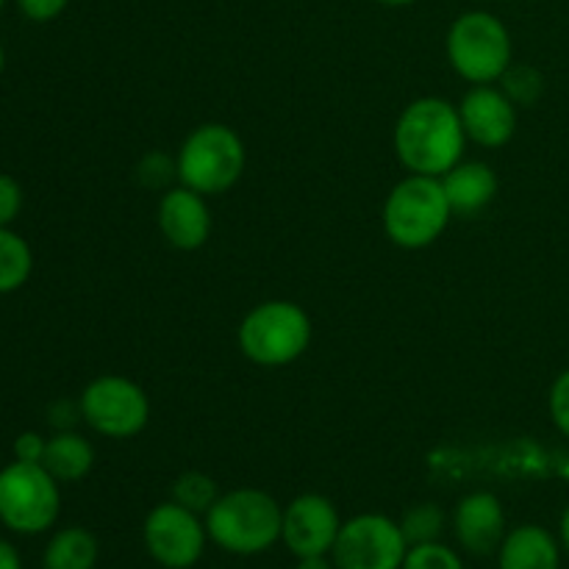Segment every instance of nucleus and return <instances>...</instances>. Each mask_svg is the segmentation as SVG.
<instances>
[{
    "label": "nucleus",
    "instance_id": "nucleus-34",
    "mask_svg": "<svg viewBox=\"0 0 569 569\" xmlns=\"http://www.w3.org/2000/svg\"><path fill=\"white\" fill-rule=\"evenodd\" d=\"M3 6H6V0H0V11H3Z\"/></svg>",
    "mask_w": 569,
    "mask_h": 569
},
{
    "label": "nucleus",
    "instance_id": "nucleus-3",
    "mask_svg": "<svg viewBox=\"0 0 569 569\" xmlns=\"http://www.w3.org/2000/svg\"><path fill=\"white\" fill-rule=\"evenodd\" d=\"M450 217H453V209H450L442 181L411 172L387 194L383 231L398 248L422 250L442 237Z\"/></svg>",
    "mask_w": 569,
    "mask_h": 569
},
{
    "label": "nucleus",
    "instance_id": "nucleus-24",
    "mask_svg": "<svg viewBox=\"0 0 569 569\" xmlns=\"http://www.w3.org/2000/svg\"><path fill=\"white\" fill-rule=\"evenodd\" d=\"M137 178L142 187L148 189H170L172 181L178 178V161L172 156L153 150V153L144 156L137 167Z\"/></svg>",
    "mask_w": 569,
    "mask_h": 569
},
{
    "label": "nucleus",
    "instance_id": "nucleus-25",
    "mask_svg": "<svg viewBox=\"0 0 569 569\" xmlns=\"http://www.w3.org/2000/svg\"><path fill=\"white\" fill-rule=\"evenodd\" d=\"M548 411L553 426L569 439V367L565 372H559V378H556L553 387H550Z\"/></svg>",
    "mask_w": 569,
    "mask_h": 569
},
{
    "label": "nucleus",
    "instance_id": "nucleus-12",
    "mask_svg": "<svg viewBox=\"0 0 569 569\" xmlns=\"http://www.w3.org/2000/svg\"><path fill=\"white\" fill-rule=\"evenodd\" d=\"M459 117L470 142L481 148H503L517 131V106L503 89L478 83L461 98Z\"/></svg>",
    "mask_w": 569,
    "mask_h": 569
},
{
    "label": "nucleus",
    "instance_id": "nucleus-31",
    "mask_svg": "<svg viewBox=\"0 0 569 569\" xmlns=\"http://www.w3.org/2000/svg\"><path fill=\"white\" fill-rule=\"evenodd\" d=\"M559 539H561V548L569 553V506L561 511V520H559Z\"/></svg>",
    "mask_w": 569,
    "mask_h": 569
},
{
    "label": "nucleus",
    "instance_id": "nucleus-10",
    "mask_svg": "<svg viewBox=\"0 0 569 569\" xmlns=\"http://www.w3.org/2000/svg\"><path fill=\"white\" fill-rule=\"evenodd\" d=\"M142 542L150 559L164 569H192L203 559L209 531L206 520L176 500L153 506L142 522Z\"/></svg>",
    "mask_w": 569,
    "mask_h": 569
},
{
    "label": "nucleus",
    "instance_id": "nucleus-30",
    "mask_svg": "<svg viewBox=\"0 0 569 569\" xmlns=\"http://www.w3.org/2000/svg\"><path fill=\"white\" fill-rule=\"evenodd\" d=\"M295 569H337L331 556H309V559H298Z\"/></svg>",
    "mask_w": 569,
    "mask_h": 569
},
{
    "label": "nucleus",
    "instance_id": "nucleus-27",
    "mask_svg": "<svg viewBox=\"0 0 569 569\" xmlns=\"http://www.w3.org/2000/svg\"><path fill=\"white\" fill-rule=\"evenodd\" d=\"M44 448H48V439L37 431H22L20 437L11 445V453L17 461H28V465H42Z\"/></svg>",
    "mask_w": 569,
    "mask_h": 569
},
{
    "label": "nucleus",
    "instance_id": "nucleus-20",
    "mask_svg": "<svg viewBox=\"0 0 569 569\" xmlns=\"http://www.w3.org/2000/svg\"><path fill=\"white\" fill-rule=\"evenodd\" d=\"M220 487H217V481L211 476H206V472L200 470H189L183 472V476H178L176 481H172V498L178 506H183V509L194 511V515L206 517L209 515L211 506L220 500Z\"/></svg>",
    "mask_w": 569,
    "mask_h": 569
},
{
    "label": "nucleus",
    "instance_id": "nucleus-15",
    "mask_svg": "<svg viewBox=\"0 0 569 569\" xmlns=\"http://www.w3.org/2000/svg\"><path fill=\"white\" fill-rule=\"evenodd\" d=\"M561 539L537 522L511 528L498 548V569H561Z\"/></svg>",
    "mask_w": 569,
    "mask_h": 569
},
{
    "label": "nucleus",
    "instance_id": "nucleus-9",
    "mask_svg": "<svg viewBox=\"0 0 569 569\" xmlns=\"http://www.w3.org/2000/svg\"><path fill=\"white\" fill-rule=\"evenodd\" d=\"M409 553L400 522L387 515H356L342 522L331 561L337 569H400Z\"/></svg>",
    "mask_w": 569,
    "mask_h": 569
},
{
    "label": "nucleus",
    "instance_id": "nucleus-1",
    "mask_svg": "<svg viewBox=\"0 0 569 569\" xmlns=\"http://www.w3.org/2000/svg\"><path fill=\"white\" fill-rule=\"evenodd\" d=\"M467 133L459 106L445 98H420L403 109L395 126V153L415 176L442 178L465 156Z\"/></svg>",
    "mask_w": 569,
    "mask_h": 569
},
{
    "label": "nucleus",
    "instance_id": "nucleus-14",
    "mask_svg": "<svg viewBox=\"0 0 569 569\" xmlns=\"http://www.w3.org/2000/svg\"><path fill=\"white\" fill-rule=\"evenodd\" d=\"M159 231L176 250H198L211 237V211L203 194L189 187H170L159 200Z\"/></svg>",
    "mask_w": 569,
    "mask_h": 569
},
{
    "label": "nucleus",
    "instance_id": "nucleus-13",
    "mask_svg": "<svg viewBox=\"0 0 569 569\" xmlns=\"http://www.w3.org/2000/svg\"><path fill=\"white\" fill-rule=\"evenodd\" d=\"M453 537L465 553L492 556L509 533L506 509L492 492H470L453 509Z\"/></svg>",
    "mask_w": 569,
    "mask_h": 569
},
{
    "label": "nucleus",
    "instance_id": "nucleus-33",
    "mask_svg": "<svg viewBox=\"0 0 569 569\" xmlns=\"http://www.w3.org/2000/svg\"><path fill=\"white\" fill-rule=\"evenodd\" d=\"M3 70H6V50L3 44H0V76H3Z\"/></svg>",
    "mask_w": 569,
    "mask_h": 569
},
{
    "label": "nucleus",
    "instance_id": "nucleus-22",
    "mask_svg": "<svg viewBox=\"0 0 569 569\" xmlns=\"http://www.w3.org/2000/svg\"><path fill=\"white\" fill-rule=\"evenodd\" d=\"M503 83V92L509 94L511 103L515 106H533L545 92V76L537 70V67H528V64H515L511 61L509 70L503 72L500 78Z\"/></svg>",
    "mask_w": 569,
    "mask_h": 569
},
{
    "label": "nucleus",
    "instance_id": "nucleus-26",
    "mask_svg": "<svg viewBox=\"0 0 569 569\" xmlns=\"http://www.w3.org/2000/svg\"><path fill=\"white\" fill-rule=\"evenodd\" d=\"M22 211V187L9 176L0 172V226H11Z\"/></svg>",
    "mask_w": 569,
    "mask_h": 569
},
{
    "label": "nucleus",
    "instance_id": "nucleus-21",
    "mask_svg": "<svg viewBox=\"0 0 569 569\" xmlns=\"http://www.w3.org/2000/svg\"><path fill=\"white\" fill-rule=\"evenodd\" d=\"M445 526H448V515L437 503H417L400 517V531H403L409 548H415V545L442 542Z\"/></svg>",
    "mask_w": 569,
    "mask_h": 569
},
{
    "label": "nucleus",
    "instance_id": "nucleus-5",
    "mask_svg": "<svg viewBox=\"0 0 569 569\" xmlns=\"http://www.w3.org/2000/svg\"><path fill=\"white\" fill-rule=\"evenodd\" d=\"M239 350L259 367H287L309 350L311 320L292 300H264L244 315Z\"/></svg>",
    "mask_w": 569,
    "mask_h": 569
},
{
    "label": "nucleus",
    "instance_id": "nucleus-23",
    "mask_svg": "<svg viewBox=\"0 0 569 569\" xmlns=\"http://www.w3.org/2000/svg\"><path fill=\"white\" fill-rule=\"evenodd\" d=\"M400 569H467L459 550H453L445 542L415 545L406 553V561Z\"/></svg>",
    "mask_w": 569,
    "mask_h": 569
},
{
    "label": "nucleus",
    "instance_id": "nucleus-6",
    "mask_svg": "<svg viewBox=\"0 0 569 569\" xmlns=\"http://www.w3.org/2000/svg\"><path fill=\"white\" fill-rule=\"evenodd\" d=\"M445 50L456 76L472 87L500 81L515 56L509 28L489 11H465L456 17L445 39Z\"/></svg>",
    "mask_w": 569,
    "mask_h": 569
},
{
    "label": "nucleus",
    "instance_id": "nucleus-17",
    "mask_svg": "<svg viewBox=\"0 0 569 569\" xmlns=\"http://www.w3.org/2000/svg\"><path fill=\"white\" fill-rule=\"evenodd\" d=\"M42 467L59 483H76L87 478L94 467V448L76 431H56L44 448Z\"/></svg>",
    "mask_w": 569,
    "mask_h": 569
},
{
    "label": "nucleus",
    "instance_id": "nucleus-11",
    "mask_svg": "<svg viewBox=\"0 0 569 569\" xmlns=\"http://www.w3.org/2000/svg\"><path fill=\"white\" fill-rule=\"evenodd\" d=\"M339 528H342V517L326 495H298L292 503L283 506L281 545L295 559L331 556Z\"/></svg>",
    "mask_w": 569,
    "mask_h": 569
},
{
    "label": "nucleus",
    "instance_id": "nucleus-8",
    "mask_svg": "<svg viewBox=\"0 0 569 569\" xmlns=\"http://www.w3.org/2000/svg\"><path fill=\"white\" fill-rule=\"evenodd\" d=\"M81 420L109 439H131L150 422V400L139 383L126 376H100L81 392Z\"/></svg>",
    "mask_w": 569,
    "mask_h": 569
},
{
    "label": "nucleus",
    "instance_id": "nucleus-32",
    "mask_svg": "<svg viewBox=\"0 0 569 569\" xmlns=\"http://www.w3.org/2000/svg\"><path fill=\"white\" fill-rule=\"evenodd\" d=\"M376 3L392 6V9H400V6H411V3H417V0H376Z\"/></svg>",
    "mask_w": 569,
    "mask_h": 569
},
{
    "label": "nucleus",
    "instance_id": "nucleus-2",
    "mask_svg": "<svg viewBox=\"0 0 569 569\" xmlns=\"http://www.w3.org/2000/svg\"><path fill=\"white\" fill-rule=\"evenodd\" d=\"M209 542L231 556H259L281 542L283 506L264 489H231L209 509Z\"/></svg>",
    "mask_w": 569,
    "mask_h": 569
},
{
    "label": "nucleus",
    "instance_id": "nucleus-4",
    "mask_svg": "<svg viewBox=\"0 0 569 569\" xmlns=\"http://www.w3.org/2000/svg\"><path fill=\"white\" fill-rule=\"evenodd\" d=\"M176 161L178 181L209 198V194H222L237 187L248 153H244L242 137L231 126L206 122L183 139Z\"/></svg>",
    "mask_w": 569,
    "mask_h": 569
},
{
    "label": "nucleus",
    "instance_id": "nucleus-18",
    "mask_svg": "<svg viewBox=\"0 0 569 569\" xmlns=\"http://www.w3.org/2000/svg\"><path fill=\"white\" fill-rule=\"evenodd\" d=\"M100 545L92 531L81 526L59 528L42 550V569H94Z\"/></svg>",
    "mask_w": 569,
    "mask_h": 569
},
{
    "label": "nucleus",
    "instance_id": "nucleus-16",
    "mask_svg": "<svg viewBox=\"0 0 569 569\" xmlns=\"http://www.w3.org/2000/svg\"><path fill=\"white\" fill-rule=\"evenodd\" d=\"M439 181H442L453 214L461 217H472L483 211L498 194V176L483 161H459Z\"/></svg>",
    "mask_w": 569,
    "mask_h": 569
},
{
    "label": "nucleus",
    "instance_id": "nucleus-28",
    "mask_svg": "<svg viewBox=\"0 0 569 569\" xmlns=\"http://www.w3.org/2000/svg\"><path fill=\"white\" fill-rule=\"evenodd\" d=\"M17 9L22 11V17L31 22H50L67 9L70 0H14Z\"/></svg>",
    "mask_w": 569,
    "mask_h": 569
},
{
    "label": "nucleus",
    "instance_id": "nucleus-19",
    "mask_svg": "<svg viewBox=\"0 0 569 569\" xmlns=\"http://www.w3.org/2000/svg\"><path fill=\"white\" fill-rule=\"evenodd\" d=\"M33 272L31 244L11 231V226H0V295H11L28 283Z\"/></svg>",
    "mask_w": 569,
    "mask_h": 569
},
{
    "label": "nucleus",
    "instance_id": "nucleus-29",
    "mask_svg": "<svg viewBox=\"0 0 569 569\" xmlns=\"http://www.w3.org/2000/svg\"><path fill=\"white\" fill-rule=\"evenodd\" d=\"M0 569H22V556L9 539H0Z\"/></svg>",
    "mask_w": 569,
    "mask_h": 569
},
{
    "label": "nucleus",
    "instance_id": "nucleus-7",
    "mask_svg": "<svg viewBox=\"0 0 569 569\" xmlns=\"http://www.w3.org/2000/svg\"><path fill=\"white\" fill-rule=\"evenodd\" d=\"M59 515L61 483L42 465L14 459L0 470V526L20 537H39Z\"/></svg>",
    "mask_w": 569,
    "mask_h": 569
}]
</instances>
